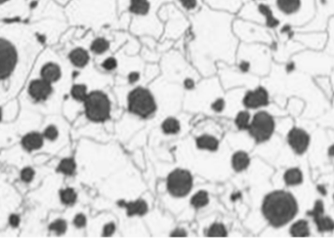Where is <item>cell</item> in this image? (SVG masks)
I'll return each instance as SVG.
<instances>
[{"mask_svg": "<svg viewBox=\"0 0 334 251\" xmlns=\"http://www.w3.org/2000/svg\"><path fill=\"white\" fill-rule=\"evenodd\" d=\"M235 18L236 15L213 10L205 4L197 13L189 17L193 35L190 45L196 63L210 58L234 60L239 40L233 32Z\"/></svg>", "mask_w": 334, "mask_h": 251, "instance_id": "6da1fadb", "label": "cell"}, {"mask_svg": "<svg viewBox=\"0 0 334 251\" xmlns=\"http://www.w3.org/2000/svg\"><path fill=\"white\" fill-rule=\"evenodd\" d=\"M160 5L157 0H118L119 13L126 12L131 18L129 31L134 36H152L159 39L163 25L158 18Z\"/></svg>", "mask_w": 334, "mask_h": 251, "instance_id": "7a4b0ae2", "label": "cell"}, {"mask_svg": "<svg viewBox=\"0 0 334 251\" xmlns=\"http://www.w3.org/2000/svg\"><path fill=\"white\" fill-rule=\"evenodd\" d=\"M70 14L101 30L121 29L118 0H76Z\"/></svg>", "mask_w": 334, "mask_h": 251, "instance_id": "3957f363", "label": "cell"}, {"mask_svg": "<svg viewBox=\"0 0 334 251\" xmlns=\"http://www.w3.org/2000/svg\"><path fill=\"white\" fill-rule=\"evenodd\" d=\"M262 213L270 225L275 228H281L297 215L298 203L291 193L275 191L264 198Z\"/></svg>", "mask_w": 334, "mask_h": 251, "instance_id": "277c9868", "label": "cell"}, {"mask_svg": "<svg viewBox=\"0 0 334 251\" xmlns=\"http://www.w3.org/2000/svg\"><path fill=\"white\" fill-rule=\"evenodd\" d=\"M158 15L163 25L162 40L177 39L190 30V19L173 2L163 4L159 8Z\"/></svg>", "mask_w": 334, "mask_h": 251, "instance_id": "5b68a950", "label": "cell"}, {"mask_svg": "<svg viewBox=\"0 0 334 251\" xmlns=\"http://www.w3.org/2000/svg\"><path fill=\"white\" fill-rule=\"evenodd\" d=\"M237 17L263 25L270 31L279 29L281 25V19L276 15L267 0H249L239 11Z\"/></svg>", "mask_w": 334, "mask_h": 251, "instance_id": "8992f818", "label": "cell"}, {"mask_svg": "<svg viewBox=\"0 0 334 251\" xmlns=\"http://www.w3.org/2000/svg\"><path fill=\"white\" fill-rule=\"evenodd\" d=\"M233 32L236 37L243 43H264L272 44L274 42L271 31L263 25L245 19L236 18L233 21Z\"/></svg>", "mask_w": 334, "mask_h": 251, "instance_id": "52a82bcc", "label": "cell"}, {"mask_svg": "<svg viewBox=\"0 0 334 251\" xmlns=\"http://www.w3.org/2000/svg\"><path fill=\"white\" fill-rule=\"evenodd\" d=\"M86 116L95 122H103L110 116V101L102 91L89 93L84 100Z\"/></svg>", "mask_w": 334, "mask_h": 251, "instance_id": "ba28073f", "label": "cell"}, {"mask_svg": "<svg viewBox=\"0 0 334 251\" xmlns=\"http://www.w3.org/2000/svg\"><path fill=\"white\" fill-rule=\"evenodd\" d=\"M128 108L136 115L148 117L156 111L157 104L149 90L138 87L131 91L128 96Z\"/></svg>", "mask_w": 334, "mask_h": 251, "instance_id": "9c48e42d", "label": "cell"}, {"mask_svg": "<svg viewBox=\"0 0 334 251\" xmlns=\"http://www.w3.org/2000/svg\"><path fill=\"white\" fill-rule=\"evenodd\" d=\"M275 126L274 117L270 113L259 111L253 116L247 130L256 142L262 143L272 137L275 131Z\"/></svg>", "mask_w": 334, "mask_h": 251, "instance_id": "30bf717a", "label": "cell"}, {"mask_svg": "<svg viewBox=\"0 0 334 251\" xmlns=\"http://www.w3.org/2000/svg\"><path fill=\"white\" fill-rule=\"evenodd\" d=\"M193 188V176L185 169L173 170L167 178V190L172 197H186Z\"/></svg>", "mask_w": 334, "mask_h": 251, "instance_id": "8fae6325", "label": "cell"}, {"mask_svg": "<svg viewBox=\"0 0 334 251\" xmlns=\"http://www.w3.org/2000/svg\"><path fill=\"white\" fill-rule=\"evenodd\" d=\"M18 55L14 45L0 37V80L9 76L17 64Z\"/></svg>", "mask_w": 334, "mask_h": 251, "instance_id": "7c38bea8", "label": "cell"}, {"mask_svg": "<svg viewBox=\"0 0 334 251\" xmlns=\"http://www.w3.org/2000/svg\"><path fill=\"white\" fill-rule=\"evenodd\" d=\"M287 142L298 155L304 154L310 145V135L303 129L294 127L287 135Z\"/></svg>", "mask_w": 334, "mask_h": 251, "instance_id": "4fadbf2b", "label": "cell"}, {"mask_svg": "<svg viewBox=\"0 0 334 251\" xmlns=\"http://www.w3.org/2000/svg\"><path fill=\"white\" fill-rule=\"evenodd\" d=\"M249 0H203V3L213 10L236 15Z\"/></svg>", "mask_w": 334, "mask_h": 251, "instance_id": "5bb4252c", "label": "cell"}, {"mask_svg": "<svg viewBox=\"0 0 334 251\" xmlns=\"http://www.w3.org/2000/svg\"><path fill=\"white\" fill-rule=\"evenodd\" d=\"M243 102L246 108H248L265 107L269 104V94L263 87H258L254 91H248Z\"/></svg>", "mask_w": 334, "mask_h": 251, "instance_id": "9a60e30c", "label": "cell"}, {"mask_svg": "<svg viewBox=\"0 0 334 251\" xmlns=\"http://www.w3.org/2000/svg\"><path fill=\"white\" fill-rule=\"evenodd\" d=\"M53 88L51 83L44 79L34 80L29 88L30 95L36 101L46 100L52 93Z\"/></svg>", "mask_w": 334, "mask_h": 251, "instance_id": "2e32d148", "label": "cell"}, {"mask_svg": "<svg viewBox=\"0 0 334 251\" xmlns=\"http://www.w3.org/2000/svg\"><path fill=\"white\" fill-rule=\"evenodd\" d=\"M118 204L122 207L126 208V213L128 216L145 215L148 210L149 206L148 203L144 199H137L134 201H124V200H120Z\"/></svg>", "mask_w": 334, "mask_h": 251, "instance_id": "e0dca14e", "label": "cell"}, {"mask_svg": "<svg viewBox=\"0 0 334 251\" xmlns=\"http://www.w3.org/2000/svg\"><path fill=\"white\" fill-rule=\"evenodd\" d=\"M69 59L74 67L82 69L85 68L90 62V53L85 48L76 47L70 51Z\"/></svg>", "mask_w": 334, "mask_h": 251, "instance_id": "ac0fdd59", "label": "cell"}, {"mask_svg": "<svg viewBox=\"0 0 334 251\" xmlns=\"http://www.w3.org/2000/svg\"><path fill=\"white\" fill-rule=\"evenodd\" d=\"M173 3L188 17L197 13L204 5L203 0H173Z\"/></svg>", "mask_w": 334, "mask_h": 251, "instance_id": "d6986e66", "label": "cell"}, {"mask_svg": "<svg viewBox=\"0 0 334 251\" xmlns=\"http://www.w3.org/2000/svg\"><path fill=\"white\" fill-rule=\"evenodd\" d=\"M112 41L105 36H96L90 43L89 49L94 55H105L110 50Z\"/></svg>", "mask_w": 334, "mask_h": 251, "instance_id": "ffe728a7", "label": "cell"}, {"mask_svg": "<svg viewBox=\"0 0 334 251\" xmlns=\"http://www.w3.org/2000/svg\"><path fill=\"white\" fill-rule=\"evenodd\" d=\"M62 75L61 68L55 63H48L46 64L41 70V77L42 79L52 83L60 79Z\"/></svg>", "mask_w": 334, "mask_h": 251, "instance_id": "44dd1931", "label": "cell"}, {"mask_svg": "<svg viewBox=\"0 0 334 251\" xmlns=\"http://www.w3.org/2000/svg\"><path fill=\"white\" fill-rule=\"evenodd\" d=\"M250 164V158L247 155V153L244 151L237 152L232 159V165L234 169L238 172L244 171L249 166Z\"/></svg>", "mask_w": 334, "mask_h": 251, "instance_id": "7402d4cb", "label": "cell"}, {"mask_svg": "<svg viewBox=\"0 0 334 251\" xmlns=\"http://www.w3.org/2000/svg\"><path fill=\"white\" fill-rule=\"evenodd\" d=\"M196 147L200 150H206L210 152H215L219 148V141L211 135H202L196 138Z\"/></svg>", "mask_w": 334, "mask_h": 251, "instance_id": "603a6c76", "label": "cell"}, {"mask_svg": "<svg viewBox=\"0 0 334 251\" xmlns=\"http://www.w3.org/2000/svg\"><path fill=\"white\" fill-rule=\"evenodd\" d=\"M43 145V138L38 133H30L23 138V146L28 151H34L41 148Z\"/></svg>", "mask_w": 334, "mask_h": 251, "instance_id": "cb8c5ba5", "label": "cell"}, {"mask_svg": "<svg viewBox=\"0 0 334 251\" xmlns=\"http://www.w3.org/2000/svg\"><path fill=\"white\" fill-rule=\"evenodd\" d=\"M290 234L294 237H307L310 235V226L306 220H298L290 227Z\"/></svg>", "mask_w": 334, "mask_h": 251, "instance_id": "d4e9b609", "label": "cell"}, {"mask_svg": "<svg viewBox=\"0 0 334 251\" xmlns=\"http://www.w3.org/2000/svg\"><path fill=\"white\" fill-rule=\"evenodd\" d=\"M316 228L319 232H331L334 230V221L328 216L321 214L313 216Z\"/></svg>", "mask_w": 334, "mask_h": 251, "instance_id": "484cf974", "label": "cell"}, {"mask_svg": "<svg viewBox=\"0 0 334 251\" xmlns=\"http://www.w3.org/2000/svg\"><path fill=\"white\" fill-rule=\"evenodd\" d=\"M283 180L287 186H296L303 182V173L299 168L293 167L285 171Z\"/></svg>", "mask_w": 334, "mask_h": 251, "instance_id": "4316f807", "label": "cell"}, {"mask_svg": "<svg viewBox=\"0 0 334 251\" xmlns=\"http://www.w3.org/2000/svg\"><path fill=\"white\" fill-rule=\"evenodd\" d=\"M209 203V196L205 191H199L191 198V204L194 208H202Z\"/></svg>", "mask_w": 334, "mask_h": 251, "instance_id": "83f0119b", "label": "cell"}, {"mask_svg": "<svg viewBox=\"0 0 334 251\" xmlns=\"http://www.w3.org/2000/svg\"><path fill=\"white\" fill-rule=\"evenodd\" d=\"M161 128L166 134H177L181 130V124L175 117H168L162 122Z\"/></svg>", "mask_w": 334, "mask_h": 251, "instance_id": "f1b7e54d", "label": "cell"}, {"mask_svg": "<svg viewBox=\"0 0 334 251\" xmlns=\"http://www.w3.org/2000/svg\"><path fill=\"white\" fill-rule=\"evenodd\" d=\"M227 235L228 231L222 223H213L207 230V236L210 237H226Z\"/></svg>", "mask_w": 334, "mask_h": 251, "instance_id": "f546056e", "label": "cell"}, {"mask_svg": "<svg viewBox=\"0 0 334 251\" xmlns=\"http://www.w3.org/2000/svg\"><path fill=\"white\" fill-rule=\"evenodd\" d=\"M250 121H251V116H250V113L246 110H243V111H240L237 116H236V119H235V123L237 127L241 130H246V129H248L249 127V124H250Z\"/></svg>", "mask_w": 334, "mask_h": 251, "instance_id": "4dcf8cb0", "label": "cell"}, {"mask_svg": "<svg viewBox=\"0 0 334 251\" xmlns=\"http://www.w3.org/2000/svg\"><path fill=\"white\" fill-rule=\"evenodd\" d=\"M76 164L72 159H65L59 163L58 170L65 175H72L75 171Z\"/></svg>", "mask_w": 334, "mask_h": 251, "instance_id": "1f68e13d", "label": "cell"}, {"mask_svg": "<svg viewBox=\"0 0 334 251\" xmlns=\"http://www.w3.org/2000/svg\"><path fill=\"white\" fill-rule=\"evenodd\" d=\"M70 94L75 100L84 102L88 95L87 86L85 84H74L71 88Z\"/></svg>", "mask_w": 334, "mask_h": 251, "instance_id": "d6a6232c", "label": "cell"}, {"mask_svg": "<svg viewBox=\"0 0 334 251\" xmlns=\"http://www.w3.org/2000/svg\"><path fill=\"white\" fill-rule=\"evenodd\" d=\"M60 197H61V200H62V202L64 204L71 205V204H73L76 201L77 195H76V193H75V191L73 189L67 188V189L61 191Z\"/></svg>", "mask_w": 334, "mask_h": 251, "instance_id": "836d02e7", "label": "cell"}, {"mask_svg": "<svg viewBox=\"0 0 334 251\" xmlns=\"http://www.w3.org/2000/svg\"><path fill=\"white\" fill-rule=\"evenodd\" d=\"M119 67V60L114 56H107L102 61L101 68L105 72H113Z\"/></svg>", "mask_w": 334, "mask_h": 251, "instance_id": "e575fe53", "label": "cell"}, {"mask_svg": "<svg viewBox=\"0 0 334 251\" xmlns=\"http://www.w3.org/2000/svg\"><path fill=\"white\" fill-rule=\"evenodd\" d=\"M67 228H68L67 222L65 220H62V219L56 220L49 226V230L52 231L54 233H57V234H63V233H66Z\"/></svg>", "mask_w": 334, "mask_h": 251, "instance_id": "d590c367", "label": "cell"}, {"mask_svg": "<svg viewBox=\"0 0 334 251\" xmlns=\"http://www.w3.org/2000/svg\"><path fill=\"white\" fill-rule=\"evenodd\" d=\"M44 137L48 140H55L57 139L58 135H59V131L57 129V127L54 126H48L45 130H44V133H43Z\"/></svg>", "mask_w": 334, "mask_h": 251, "instance_id": "8d00e7d4", "label": "cell"}, {"mask_svg": "<svg viewBox=\"0 0 334 251\" xmlns=\"http://www.w3.org/2000/svg\"><path fill=\"white\" fill-rule=\"evenodd\" d=\"M34 177H35V171H34V169H32L30 167L23 169L21 172V178L24 182L29 183L34 179Z\"/></svg>", "mask_w": 334, "mask_h": 251, "instance_id": "74e56055", "label": "cell"}, {"mask_svg": "<svg viewBox=\"0 0 334 251\" xmlns=\"http://www.w3.org/2000/svg\"><path fill=\"white\" fill-rule=\"evenodd\" d=\"M116 230H117V227H116V224L114 222L106 223L104 226V228H103L102 235L105 236V237L112 236L114 233H116Z\"/></svg>", "mask_w": 334, "mask_h": 251, "instance_id": "f35d334b", "label": "cell"}, {"mask_svg": "<svg viewBox=\"0 0 334 251\" xmlns=\"http://www.w3.org/2000/svg\"><path fill=\"white\" fill-rule=\"evenodd\" d=\"M87 223V219L86 216L82 213H79L77 215H75L74 219H73V224L76 228H83Z\"/></svg>", "mask_w": 334, "mask_h": 251, "instance_id": "ab89813d", "label": "cell"}, {"mask_svg": "<svg viewBox=\"0 0 334 251\" xmlns=\"http://www.w3.org/2000/svg\"><path fill=\"white\" fill-rule=\"evenodd\" d=\"M211 108L214 110V111H217V112H221L224 108H225V101L223 99H217L215 100L212 105H211Z\"/></svg>", "mask_w": 334, "mask_h": 251, "instance_id": "60d3db41", "label": "cell"}, {"mask_svg": "<svg viewBox=\"0 0 334 251\" xmlns=\"http://www.w3.org/2000/svg\"><path fill=\"white\" fill-rule=\"evenodd\" d=\"M140 72L134 71V72H129V74L127 76V79H128L129 83L134 84V83H136V82H138L140 80Z\"/></svg>", "mask_w": 334, "mask_h": 251, "instance_id": "b9f144b4", "label": "cell"}, {"mask_svg": "<svg viewBox=\"0 0 334 251\" xmlns=\"http://www.w3.org/2000/svg\"><path fill=\"white\" fill-rule=\"evenodd\" d=\"M187 235H188L187 231L183 228H177L174 231H172V233H170V236H172V237H185Z\"/></svg>", "mask_w": 334, "mask_h": 251, "instance_id": "7bdbcfd3", "label": "cell"}, {"mask_svg": "<svg viewBox=\"0 0 334 251\" xmlns=\"http://www.w3.org/2000/svg\"><path fill=\"white\" fill-rule=\"evenodd\" d=\"M194 86H195V82H194V80H193V78L187 77V78L184 80V87H185L186 89H193Z\"/></svg>", "mask_w": 334, "mask_h": 251, "instance_id": "ee69618b", "label": "cell"}, {"mask_svg": "<svg viewBox=\"0 0 334 251\" xmlns=\"http://www.w3.org/2000/svg\"><path fill=\"white\" fill-rule=\"evenodd\" d=\"M9 223H10L11 226H13V227H17V226H19V224H20V217L16 215V214H13V215L10 216V218H9Z\"/></svg>", "mask_w": 334, "mask_h": 251, "instance_id": "f6af8a7d", "label": "cell"}, {"mask_svg": "<svg viewBox=\"0 0 334 251\" xmlns=\"http://www.w3.org/2000/svg\"><path fill=\"white\" fill-rule=\"evenodd\" d=\"M327 154L330 158H334V144L331 145L329 148H328V151H327Z\"/></svg>", "mask_w": 334, "mask_h": 251, "instance_id": "bcb514c9", "label": "cell"}, {"mask_svg": "<svg viewBox=\"0 0 334 251\" xmlns=\"http://www.w3.org/2000/svg\"><path fill=\"white\" fill-rule=\"evenodd\" d=\"M241 197H242V194H241V193H235V194L232 195L231 199L234 200V201H236L237 199H239V198H241Z\"/></svg>", "mask_w": 334, "mask_h": 251, "instance_id": "7dc6e473", "label": "cell"}, {"mask_svg": "<svg viewBox=\"0 0 334 251\" xmlns=\"http://www.w3.org/2000/svg\"><path fill=\"white\" fill-rule=\"evenodd\" d=\"M317 191L321 194V195H325L326 194V189L323 186H317Z\"/></svg>", "mask_w": 334, "mask_h": 251, "instance_id": "c3c4849f", "label": "cell"}, {"mask_svg": "<svg viewBox=\"0 0 334 251\" xmlns=\"http://www.w3.org/2000/svg\"><path fill=\"white\" fill-rule=\"evenodd\" d=\"M7 1H9V0H0V4H2V3H5V2H7Z\"/></svg>", "mask_w": 334, "mask_h": 251, "instance_id": "681fc988", "label": "cell"}, {"mask_svg": "<svg viewBox=\"0 0 334 251\" xmlns=\"http://www.w3.org/2000/svg\"><path fill=\"white\" fill-rule=\"evenodd\" d=\"M1 115H2V113H1V109H0V119H1Z\"/></svg>", "mask_w": 334, "mask_h": 251, "instance_id": "f907efd6", "label": "cell"}]
</instances>
